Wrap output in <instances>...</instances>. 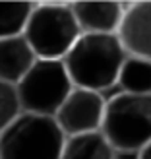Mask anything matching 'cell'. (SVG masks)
Returning <instances> with one entry per match:
<instances>
[{"label": "cell", "instance_id": "1", "mask_svg": "<svg viewBox=\"0 0 151 159\" xmlns=\"http://www.w3.org/2000/svg\"><path fill=\"white\" fill-rule=\"evenodd\" d=\"M126 58L118 35L82 33L62 62L74 87L101 93L118 84Z\"/></svg>", "mask_w": 151, "mask_h": 159}, {"label": "cell", "instance_id": "2", "mask_svg": "<svg viewBox=\"0 0 151 159\" xmlns=\"http://www.w3.org/2000/svg\"><path fill=\"white\" fill-rule=\"evenodd\" d=\"M101 134L118 153H138L151 142V95L116 93L105 105Z\"/></svg>", "mask_w": 151, "mask_h": 159}, {"label": "cell", "instance_id": "3", "mask_svg": "<svg viewBox=\"0 0 151 159\" xmlns=\"http://www.w3.org/2000/svg\"><path fill=\"white\" fill-rule=\"evenodd\" d=\"M82 35L72 4H33L23 37L41 60H62Z\"/></svg>", "mask_w": 151, "mask_h": 159}, {"label": "cell", "instance_id": "4", "mask_svg": "<svg viewBox=\"0 0 151 159\" xmlns=\"http://www.w3.org/2000/svg\"><path fill=\"white\" fill-rule=\"evenodd\" d=\"M64 142L52 116L21 113L0 134V159H60Z\"/></svg>", "mask_w": 151, "mask_h": 159}, {"label": "cell", "instance_id": "5", "mask_svg": "<svg viewBox=\"0 0 151 159\" xmlns=\"http://www.w3.org/2000/svg\"><path fill=\"white\" fill-rule=\"evenodd\" d=\"M16 89H18V97L23 113L54 118L60 105L70 95V91L74 89V84L62 60L37 58L31 70L16 85Z\"/></svg>", "mask_w": 151, "mask_h": 159}, {"label": "cell", "instance_id": "6", "mask_svg": "<svg viewBox=\"0 0 151 159\" xmlns=\"http://www.w3.org/2000/svg\"><path fill=\"white\" fill-rule=\"evenodd\" d=\"M107 101L103 93L74 87L54 115V120L64 136H78L87 132H99L105 116Z\"/></svg>", "mask_w": 151, "mask_h": 159}, {"label": "cell", "instance_id": "7", "mask_svg": "<svg viewBox=\"0 0 151 159\" xmlns=\"http://www.w3.org/2000/svg\"><path fill=\"white\" fill-rule=\"evenodd\" d=\"M116 35L128 57L151 62V2L126 4Z\"/></svg>", "mask_w": 151, "mask_h": 159}, {"label": "cell", "instance_id": "8", "mask_svg": "<svg viewBox=\"0 0 151 159\" xmlns=\"http://www.w3.org/2000/svg\"><path fill=\"white\" fill-rule=\"evenodd\" d=\"M126 4L120 2H76L72 10L82 33L116 35L124 18Z\"/></svg>", "mask_w": 151, "mask_h": 159}, {"label": "cell", "instance_id": "9", "mask_svg": "<svg viewBox=\"0 0 151 159\" xmlns=\"http://www.w3.org/2000/svg\"><path fill=\"white\" fill-rule=\"evenodd\" d=\"M35 62L37 57L23 35L0 39V82L18 85Z\"/></svg>", "mask_w": 151, "mask_h": 159}, {"label": "cell", "instance_id": "10", "mask_svg": "<svg viewBox=\"0 0 151 159\" xmlns=\"http://www.w3.org/2000/svg\"><path fill=\"white\" fill-rule=\"evenodd\" d=\"M116 152L109 140L99 132L68 136L60 159H114Z\"/></svg>", "mask_w": 151, "mask_h": 159}, {"label": "cell", "instance_id": "11", "mask_svg": "<svg viewBox=\"0 0 151 159\" xmlns=\"http://www.w3.org/2000/svg\"><path fill=\"white\" fill-rule=\"evenodd\" d=\"M118 85L122 93L151 95V62L128 57L118 76Z\"/></svg>", "mask_w": 151, "mask_h": 159}, {"label": "cell", "instance_id": "12", "mask_svg": "<svg viewBox=\"0 0 151 159\" xmlns=\"http://www.w3.org/2000/svg\"><path fill=\"white\" fill-rule=\"evenodd\" d=\"M31 10L29 2H0V39L23 35Z\"/></svg>", "mask_w": 151, "mask_h": 159}, {"label": "cell", "instance_id": "13", "mask_svg": "<svg viewBox=\"0 0 151 159\" xmlns=\"http://www.w3.org/2000/svg\"><path fill=\"white\" fill-rule=\"evenodd\" d=\"M23 113L18 97V89L12 84L0 82V134Z\"/></svg>", "mask_w": 151, "mask_h": 159}, {"label": "cell", "instance_id": "14", "mask_svg": "<svg viewBox=\"0 0 151 159\" xmlns=\"http://www.w3.org/2000/svg\"><path fill=\"white\" fill-rule=\"evenodd\" d=\"M136 159H151V142H149L145 148H141V149H140L138 155H136Z\"/></svg>", "mask_w": 151, "mask_h": 159}]
</instances>
